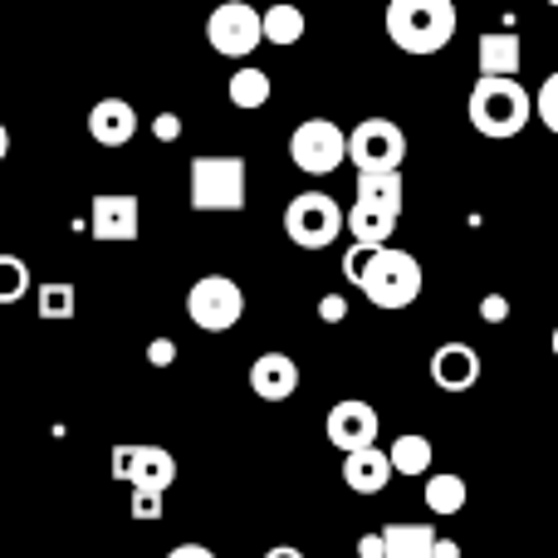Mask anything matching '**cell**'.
Returning <instances> with one entry per match:
<instances>
[{"mask_svg":"<svg viewBox=\"0 0 558 558\" xmlns=\"http://www.w3.org/2000/svg\"><path fill=\"white\" fill-rule=\"evenodd\" d=\"M392 475H397L392 471V456L377 451V441L373 446H357V451H343V485L353 495H383Z\"/></svg>","mask_w":558,"mask_h":558,"instance_id":"15","label":"cell"},{"mask_svg":"<svg viewBox=\"0 0 558 558\" xmlns=\"http://www.w3.org/2000/svg\"><path fill=\"white\" fill-rule=\"evenodd\" d=\"M5 153H10V128L0 123V162H5Z\"/></svg>","mask_w":558,"mask_h":558,"instance_id":"38","label":"cell"},{"mask_svg":"<svg viewBox=\"0 0 558 558\" xmlns=\"http://www.w3.org/2000/svg\"><path fill=\"white\" fill-rule=\"evenodd\" d=\"M432 558H461V544H451V539H441V534H436V549H432Z\"/></svg>","mask_w":558,"mask_h":558,"instance_id":"36","label":"cell"},{"mask_svg":"<svg viewBox=\"0 0 558 558\" xmlns=\"http://www.w3.org/2000/svg\"><path fill=\"white\" fill-rule=\"evenodd\" d=\"M88 235L104 245H128L143 235V202L128 192H104L88 202Z\"/></svg>","mask_w":558,"mask_h":558,"instance_id":"10","label":"cell"},{"mask_svg":"<svg viewBox=\"0 0 558 558\" xmlns=\"http://www.w3.org/2000/svg\"><path fill=\"white\" fill-rule=\"evenodd\" d=\"M481 74H520L524 64V45L520 35H510V29H490V35H481Z\"/></svg>","mask_w":558,"mask_h":558,"instance_id":"18","label":"cell"},{"mask_svg":"<svg viewBox=\"0 0 558 558\" xmlns=\"http://www.w3.org/2000/svg\"><path fill=\"white\" fill-rule=\"evenodd\" d=\"M432 383L441 392H471L481 383V353L471 343H441L432 353Z\"/></svg>","mask_w":558,"mask_h":558,"instance_id":"14","label":"cell"},{"mask_svg":"<svg viewBox=\"0 0 558 558\" xmlns=\"http://www.w3.org/2000/svg\"><path fill=\"white\" fill-rule=\"evenodd\" d=\"M328 441L338 446V451H357V446H373L377 432H383V416H377L373 402H357V397H348V402L328 407V422H324Z\"/></svg>","mask_w":558,"mask_h":558,"instance_id":"12","label":"cell"},{"mask_svg":"<svg viewBox=\"0 0 558 558\" xmlns=\"http://www.w3.org/2000/svg\"><path fill=\"white\" fill-rule=\"evenodd\" d=\"M534 113H539V123L558 137V69L539 84V94H534Z\"/></svg>","mask_w":558,"mask_h":558,"instance_id":"27","label":"cell"},{"mask_svg":"<svg viewBox=\"0 0 558 558\" xmlns=\"http://www.w3.org/2000/svg\"><path fill=\"white\" fill-rule=\"evenodd\" d=\"M426 510L432 514H461L465 510V481L461 475H432V481H426Z\"/></svg>","mask_w":558,"mask_h":558,"instance_id":"24","label":"cell"},{"mask_svg":"<svg viewBox=\"0 0 558 558\" xmlns=\"http://www.w3.org/2000/svg\"><path fill=\"white\" fill-rule=\"evenodd\" d=\"M402 221V211H387V206H373V202H353V211L343 216V231L363 245H387Z\"/></svg>","mask_w":558,"mask_h":558,"instance_id":"17","label":"cell"},{"mask_svg":"<svg viewBox=\"0 0 558 558\" xmlns=\"http://www.w3.org/2000/svg\"><path fill=\"white\" fill-rule=\"evenodd\" d=\"M357 558H387L383 534H363V539H357Z\"/></svg>","mask_w":558,"mask_h":558,"instance_id":"34","label":"cell"},{"mask_svg":"<svg viewBox=\"0 0 558 558\" xmlns=\"http://www.w3.org/2000/svg\"><path fill=\"white\" fill-rule=\"evenodd\" d=\"M549 348H554V357H558V328H554V338H549Z\"/></svg>","mask_w":558,"mask_h":558,"instance_id":"39","label":"cell"},{"mask_svg":"<svg viewBox=\"0 0 558 558\" xmlns=\"http://www.w3.org/2000/svg\"><path fill=\"white\" fill-rule=\"evenodd\" d=\"M387 456H392V471L397 475H426V471H432V456L436 451H432V441H426L422 432H402Z\"/></svg>","mask_w":558,"mask_h":558,"instance_id":"22","label":"cell"},{"mask_svg":"<svg viewBox=\"0 0 558 558\" xmlns=\"http://www.w3.org/2000/svg\"><path fill=\"white\" fill-rule=\"evenodd\" d=\"M357 202L402 211V167H377V172H357Z\"/></svg>","mask_w":558,"mask_h":558,"instance_id":"19","label":"cell"},{"mask_svg":"<svg viewBox=\"0 0 558 558\" xmlns=\"http://www.w3.org/2000/svg\"><path fill=\"white\" fill-rule=\"evenodd\" d=\"M318 318H324V324H343V318H348V299L343 294H324V299H318Z\"/></svg>","mask_w":558,"mask_h":558,"instance_id":"31","label":"cell"},{"mask_svg":"<svg viewBox=\"0 0 558 558\" xmlns=\"http://www.w3.org/2000/svg\"><path fill=\"white\" fill-rule=\"evenodd\" d=\"M373 251H377V245H363V241L348 245V255H343V279H348L353 289H357V279L367 275V260H373Z\"/></svg>","mask_w":558,"mask_h":558,"instance_id":"28","label":"cell"},{"mask_svg":"<svg viewBox=\"0 0 558 558\" xmlns=\"http://www.w3.org/2000/svg\"><path fill=\"white\" fill-rule=\"evenodd\" d=\"M465 118L481 137H520L524 123L534 118V94H524V84L514 74H481L465 98Z\"/></svg>","mask_w":558,"mask_h":558,"instance_id":"1","label":"cell"},{"mask_svg":"<svg viewBox=\"0 0 558 558\" xmlns=\"http://www.w3.org/2000/svg\"><path fill=\"white\" fill-rule=\"evenodd\" d=\"M153 137H157V143H177V137H182V118H177V113H157L153 118Z\"/></svg>","mask_w":558,"mask_h":558,"instance_id":"30","label":"cell"},{"mask_svg":"<svg viewBox=\"0 0 558 558\" xmlns=\"http://www.w3.org/2000/svg\"><path fill=\"white\" fill-rule=\"evenodd\" d=\"M387 39L402 54H441L456 39V0H387Z\"/></svg>","mask_w":558,"mask_h":558,"instance_id":"2","label":"cell"},{"mask_svg":"<svg viewBox=\"0 0 558 558\" xmlns=\"http://www.w3.org/2000/svg\"><path fill=\"white\" fill-rule=\"evenodd\" d=\"M29 294V265L20 255H0V304H20Z\"/></svg>","mask_w":558,"mask_h":558,"instance_id":"26","label":"cell"},{"mask_svg":"<svg viewBox=\"0 0 558 558\" xmlns=\"http://www.w3.org/2000/svg\"><path fill=\"white\" fill-rule=\"evenodd\" d=\"M407 157V133L392 118H363V123L348 133V162L357 172H377V167H402Z\"/></svg>","mask_w":558,"mask_h":558,"instance_id":"9","label":"cell"},{"mask_svg":"<svg viewBox=\"0 0 558 558\" xmlns=\"http://www.w3.org/2000/svg\"><path fill=\"white\" fill-rule=\"evenodd\" d=\"M481 318H485V324H505V318H510V299H505V294H485L481 299Z\"/></svg>","mask_w":558,"mask_h":558,"instance_id":"32","label":"cell"},{"mask_svg":"<svg viewBox=\"0 0 558 558\" xmlns=\"http://www.w3.org/2000/svg\"><path fill=\"white\" fill-rule=\"evenodd\" d=\"M289 162L308 177H328L348 162V133L333 118H304L289 133Z\"/></svg>","mask_w":558,"mask_h":558,"instance_id":"6","label":"cell"},{"mask_svg":"<svg viewBox=\"0 0 558 558\" xmlns=\"http://www.w3.org/2000/svg\"><path fill=\"white\" fill-rule=\"evenodd\" d=\"M167 558H216V554L206 549V544H177V549L167 554Z\"/></svg>","mask_w":558,"mask_h":558,"instance_id":"35","label":"cell"},{"mask_svg":"<svg viewBox=\"0 0 558 558\" xmlns=\"http://www.w3.org/2000/svg\"><path fill=\"white\" fill-rule=\"evenodd\" d=\"M251 392L260 402H289L299 392V363L289 353H260L251 363Z\"/></svg>","mask_w":558,"mask_h":558,"instance_id":"16","label":"cell"},{"mask_svg":"<svg viewBox=\"0 0 558 558\" xmlns=\"http://www.w3.org/2000/svg\"><path fill=\"white\" fill-rule=\"evenodd\" d=\"M245 314V294L231 275H202L192 289H186V318L206 333H226L235 328Z\"/></svg>","mask_w":558,"mask_h":558,"instance_id":"7","label":"cell"},{"mask_svg":"<svg viewBox=\"0 0 558 558\" xmlns=\"http://www.w3.org/2000/svg\"><path fill=\"white\" fill-rule=\"evenodd\" d=\"M422 284H426L422 260L407 255V251H387V245H377L373 260H367V275L357 279V289L367 294V304L387 308V314L416 304V299H422Z\"/></svg>","mask_w":558,"mask_h":558,"instance_id":"3","label":"cell"},{"mask_svg":"<svg viewBox=\"0 0 558 558\" xmlns=\"http://www.w3.org/2000/svg\"><path fill=\"white\" fill-rule=\"evenodd\" d=\"M88 137L98 147H128L137 137V108L128 98H98L88 108Z\"/></svg>","mask_w":558,"mask_h":558,"instance_id":"13","label":"cell"},{"mask_svg":"<svg viewBox=\"0 0 558 558\" xmlns=\"http://www.w3.org/2000/svg\"><path fill=\"white\" fill-rule=\"evenodd\" d=\"M162 495L167 490H143V485H133V520H162Z\"/></svg>","mask_w":558,"mask_h":558,"instance_id":"29","label":"cell"},{"mask_svg":"<svg viewBox=\"0 0 558 558\" xmlns=\"http://www.w3.org/2000/svg\"><path fill=\"white\" fill-rule=\"evenodd\" d=\"M147 363H153V367H172L177 363V343H172V338H153V343H147Z\"/></svg>","mask_w":558,"mask_h":558,"instance_id":"33","label":"cell"},{"mask_svg":"<svg viewBox=\"0 0 558 558\" xmlns=\"http://www.w3.org/2000/svg\"><path fill=\"white\" fill-rule=\"evenodd\" d=\"M260 29H265V45H279V49L299 45V39H304V10L279 0V5L260 10Z\"/></svg>","mask_w":558,"mask_h":558,"instance_id":"21","label":"cell"},{"mask_svg":"<svg viewBox=\"0 0 558 558\" xmlns=\"http://www.w3.org/2000/svg\"><path fill=\"white\" fill-rule=\"evenodd\" d=\"M383 544H387V558H432L436 530L432 524H387Z\"/></svg>","mask_w":558,"mask_h":558,"instance_id":"20","label":"cell"},{"mask_svg":"<svg viewBox=\"0 0 558 558\" xmlns=\"http://www.w3.org/2000/svg\"><path fill=\"white\" fill-rule=\"evenodd\" d=\"M206 39H211L216 54L226 59H251L265 45L260 29V10L251 0H221V5L206 15Z\"/></svg>","mask_w":558,"mask_h":558,"instance_id":"8","label":"cell"},{"mask_svg":"<svg viewBox=\"0 0 558 558\" xmlns=\"http://www.w3.org/2000/svg\"><path fill=\"white\" fill-rule=\"evenodd\" d=\"M343 216L348 211L328 192H299L284 206V235L299 251H328L343 235Z\"/></svg>","mask_w":558,"mask_h":558,"instance_id":"5","label":"cell"},{"mask_svg":"<svg viewBox=\"0 0 558 558\" xmlns=\"http://www.w3.org/2000/svg\"><path fill=\"white\" fill-rule=\"evenodd\" d=\"M35 308H39V318H74V284H64V279L39 284L35 289Z\"/></svg>","mask_w":558,"mask_h":558,"instance_id":"25","label":"cell"},{"mask_svg":"<svg viewBox=\"0 0 558 558\" xmlns=\"http://www.w3.org/2000/svg\"><path fill=\"white\" fill-rule=\"evenodd\" d=\"M245 157L231 153H206L192 157V211L216 216V211H241L245 206Z\"/></svg>","mask_w":558,"mask_h":558,"instance_id":"4","label":"cell"},{"mask_svg":"<svg viewBox=\"0 0 558 558\" xmlns=\"http://www.w3.org/2000/svg\"><path fill=\"white\" fill-rule=\"evenodd\" d=\"M549 5H558V0H549Z\"/></svg>","mask_w":558,"mask_h":558,"instance_id":"40","label":"cell"},{"mask_svg":"<svg viewBox=\"0 0 558 558\" xmlns=\"http://www.w3.org/2000/svg\"><path fill=\"white\" fill-rule=\"evenodd\" d=\"M113 481L143 485V490H172L177 461L162 446H113Z\"/></svg>","mask_w":558,"mask_h":558,"instance_id":"11","label":"cell"},{"mask_svg":"<svg viewBox=\"0 0 558 558\" xmlns=\"http://www.w3.org/2000/svg\"><path fill=\"white\" fill-rule=\"evenodd\" d=\"M265 558H304V549H294V544H275Z\"/></svg>","mask_w":558,"mask_h":558,"instance_id":"37","label":"cell"},{"mask_svg":"<svg viewBox=\"0 0 558 558\" xmlns=\"http://www.w3.org/2000/svg\"><path fill=\"white\" fill-rule=\"evenodd\" d=\"M231 104L235 108H265L270 104V74L265 69H255V64H245V69H235L231 74Z\"/></svg>","mask_w":558,"mask_h":558,"instance_id":"23","label":"cell"}]
</instances>
